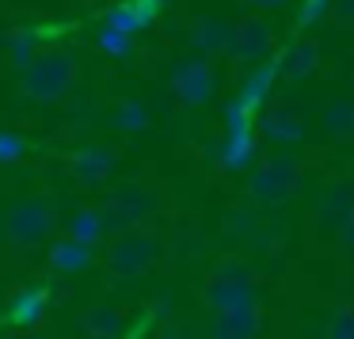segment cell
Masks as SVG:
<instances>
[{
  "mask_svg": "<svg viewBox=\"0 0 354 339\" xmlns=\"http://www.w3.org/2000/svg\"><path fill=\"white\" fill-rule=\"evenodd\" d=\"M324 214H339L346 221V217L354 214V179H346V183H339L335 191L328 194V199H324Z\"/></svg>",
  "mask_w": 354,
  "mask_h": 339,
  "instance_id": "21",
  "label": "cell"
},
{
  "mask_svg": "<svg viewBox=\"0 0 354 339\" xmlns=\"http://www.w3.org/2000/svg\"><path fill=\"white\" fill-rule=\"evenodd\" d=\"M153 259H156V237L149 229H126L111 240V252H107L111 275L138 278L153 267Z\"/></svg>",
  "mask_w": 354,
  "mask_h": 339,
  "instance_id": "3",
  "label": "cell"
},
{
  "mask_svg": "<svg viewBox=\"0 0 354 339\" xmlns=\"http://www.w3.org/2000/svg\"><path fill=\"white\" fill-rule=\"evenodd\" d=\"M88 263H92V244H84V240L69 237V232H65L62 240H54V244H50V267H54L57 275L84 271Z\"/></svg>",
  "mask_w": 354,
  "mask_h": 339,
  "instance_id": "12",
  "label": "cell"
},
{
  "mask_svg": "<svg viewBox=\"0 0 354 339\" xmlns=\"http://www.w3.org/2000/svg\"><path fill=\"white\" fill-rule=\"evenodd\" d=\"M274 46V31L263 16H244L236 27H232V62H259L267 50Z\"/></svg>",
  "mask_w": 354,
  "mask_h": 339,
  "instance_id": "8",
  "label": "cell"
},
{
  "mask_svg": "<svg viewBox=\"0 0 354 339\" xmlns=\"http://www.w3.org/2000/svg\"><path fill=\"white\" fill-rule=\"evenodd\" d=\"M331 4H335V0H305V4H301V27H313L316 19L324 16V8H331Z\"/></svg>",
  "mask_w": 354,
  "mask_h": 339,
  "instance_id": "27",
  "label": "cell"
},
{
  "mask_svg": "<svg viewBox=\"0 0 354 339\" xmlns=\"http://www.w3.org/2000/svg\"><path fill=\"white\" fill-rule=\"evenodd\" d=\"M206 301L217 313H229V309H248L255 305V290H252V275H248L240 263H225L214 278L206 282Z\"/></svg>",
  "mask_w": 354,
  "mask_h": 339,
  "instance_id": "5",
  "label": "cell"
},
{
  "mask_svg": "<svg viewBox=\"0 0 354 339\" xmlns=\"http://www.w3.org/2000/svg\"><path fill=\"white\" fill-rule=\"evenodd\" d=\"M160 339H187V336H183V331H176V328H168V331H164Z\"/></svg>",
  "mask_w": 354,
  "mask_h": 339,
  "instance_id": "31",
  "label": "cell"
},
{
  "mask_svg": "<svg viewBox=\"0 0 354 339\" xmlns=\"http://www.w3.org/2000/svg\"><path fill=\"white\" fill-rule=\"evenodd\" d=\"M259 336V309H229L214 316V339H255Z\"/></svg>",
  "mask_w": 354,
  "mask_h": 339,
  "instance_id": "11",
  "label": "cell"
},
{
  "mask_svg": "<svg viewBox=\"0 0 354 339\" xmlns=\"http://www.w3.org/2000/svg\"><path fill=\"white\" fill-rule=\"evenodd\" d=\"M50 229H54V206H50L46 199H27L8 214V232H12V240L24 244V248L42 244V240L50 237Z\"/></svg>",
  "mask_w": 354,
  "mask_h": 339,
  "instance_id": "7",
  "label": "cell"
},
{
  "mask_svg": "<svg viewBox=\"0 0 354 339\" xmlns=\"http://www.w3.org/2000/svg\"><path fill=\"white\" fill-rule=\"evenodd\" d=\"M115 122L122 126V130H145V126H149V111H145V103L126 100V103H122V111L115 115Z\"/></svg>",
  "mask_w": 354,
  "mask_h": 339,
  "instance_id": "23",
  "label": "cell"
},
{
  "mask_svg": "<svg viewBox=\"0 0 354 339\" xmlns=\"http://www.w3.org/2000/svg\"><path fill=\"white\" fill-rule=\"evenodd\" d=\"M263 134L274 141H301L305 138V118L293 103H270L263 115Z\"/></svg>",
  "mask_w": 354,
  "mask_h": 339,
  "instance_id": "10",
  "label": "cell"
},
{
  "mask_svg": "<svg viewBox=\"0 0 354 339\" xmlns=\"http://www.w3.org/2000/svg\"><path fill=\"white\" fill-rule=\"evenodd\" d=\"M27 153V141L12 130H0V164H12Z\"/></svg>",
  "mask_w": 354,
  "mask_h": 339,
  "instance_id": "25",
  "label": "cell"
},
{
  "mask_svg": "<svg viewBox=\"0 0 354 339\" xmlns=\"http://www.w3.org/2000/svg\"><path fill=\"white\" fill-rule=\"evenodd\" d=\"M328 126H331V134H339V138H351L354 134V103H339V107L328 115Z\"/></svg>",
  "mask_w": 354,
  "mask_h": 339,
  "instance_id": "24",
  "label": "cell"
},
{
  "mask_svg": "<svg viewBox=\"0 0 354 339\" xmlns=\"http://www.w3.org/2000/svg\"><path fill=\"white\" fill-rule=\"evenodd\" d=\"M42 313H46V290H19L8 309V320L31 328V324L42 320Z\"/></svg>",
  "mask_w": 354,
  "mask_h": 339,
  "instance_id": "16",
  "label": "cell"
},
{
  "mask_svg": "<svg viewBox=\"0 0 354 339\" xmlns=\"http://www.w3.org/2000/svg\"><path fill=\"white\" fill-rule=\"evenodd\" d=\"M214 88H217V73L206 57H187V62H179L176 73H171V95H176L183 107L206 103L209 95H214Z\"/></svg>",
  "mask_w": 354,
  "mask_h": 339,
  "instance_id": "6",
  "label": "cell"
},
{
  "mask_svg": "<svg viewBox=\"0 0 354 339\" xmlns=\"http://www.w3.org/2000/svg\"><path fill=\"white\" fill-rule=\"evenodd\" d=\"M153 4H156V8H160V4H164V0H153Z\"/></svg>",
  "mask_w": 354,
  "mask_h": 339,
  "instance_id": "32",
  "label": "cell"
},
{
  "mask_svg": "<svg viewBox=\"0 0 354 339\" xmlns=\"http://www.w3.org/2000/svg\"><path fill=\"white\" fill-rule=\"evenodd\" d=\"M73 73H77L73 57L65 50H50V54H39L24 69L19 88H24V95H31L39 103H57L73 88Z\"/></svg>",
  "mask_w": 354,
  "mask_h": 339,
  "instance_id": "1",
  "label": "cell"
},
{
  "mask_svg": "<svg viewBox=\"0 0 354 339\" xmlns=\"http://www.w3.org/2000/svg\"><path fill=\"white\" fill-rule=\"evenodd\" d=\"M100 50H103V54H111V57H130L133 54L130 35L115 31V27H107V24H103V31H100Z\"/></svg>",
  "mask_w": 354,
  "mask_h": 339,
  "instance_id": "22",
  "label": "cell"
},
{
  "mask_svg": "<svg viewBox=\"0 0 354 339\" xmlns=\"http://www.w3.org/2000/svg\"><path fill=\"white\" fill-rule=\"evenodd\" d=\"M103 232H107V214L95 206H84L69 217V237L84 240V244H100Z\"/></svg>",
  "mask_w": 354,
  "mask_h": 339,
  "instance_id": "15",
  "label": "cell"
},
{
  "mask_svg": "<svg viewBox=\"0 0 354 339\" xmlns=\"http://www.w3.org/2000/svg\"><path fill=\"white\" fill-rule=\"evenodd\" d=\"M328 339H354V313H351V309H343V313L331 316Z\"/></svg>",
  "mask_w": 354,
  "mask_h": 339,
  "instance_id": "26",
  "label": "cell"
},
{
  "mask_svg": "<svg viewBox=\"0 0 354 339\" xmlns=\"http://www.w3.org/2000/svg\"><path fill=\"white\" fill-rule=\"evenodd\" d=\"M274 73H278V65H263L259 73H252V77H248V84H244V92H240L236 100L244 103L248 111H255L263 100H267L270 84H274Z\"/></svg>",
  "mask_w": 354,
  "mask_h": 339,
  "instance_id": "19",
  "label": "cell"
},
{
  "mask_svg": "<svg viewBox=\"0 0 354 339\" xmlns=\"http://www.w3.org/2000/svg\"><path fill=\"white\" fill-rule=\"evenodd\" d=\"M191 46L202 50V54H221V50L232 46V27L221 24V19H198L191 27Z\"/></svg>",
  "mask_w": 354,
  "mask_h": 339,
  "instance_id": "14",
  "label": "cell"
},
{
  "mask_svg": "<svg viewBox=\"0 0 354 339\" xmlns=\"http://www.w3.org/2000/svg\"><path fill=\"white\" fill-rule=\"evenodd\" d=\"M252 156H255V138H252V134H244V138H229V141H225V149H221V168L240 172Z\"/></svg>",
  "mask_w": 354,
  "mask_h": 339,
  "instance_id": "20",
  "label": "cell"
},
{
  "mask_svg": "<svg viewBox=\"0 0 354 339\" xmlns=\"http://www.w3.org/2000/svg\"><path fill=\"white\" fill-rule=\"evenodd\" d=\"M316 65H320V46H316L313 39H297L290 50H286L278 73H286L290 80H305L308 73H316Z\"/></svg>",
  "mask_w": 354,
  "mask_h": 339,
  "instance_id": "13",
  "label": "cell"
},
{
  "mask_svg": "<svg viewBox=\"0 0 354 339\" xmlns=\"http://www.w3.org/2000/svg\"><path fill=\"white\" fill-rule=\"evenodd\" d=\"M149 24H153V19H149L133 0H122V4H115V8L107 12V27H115V31H122V35H133Z\"/></svg>",
  "mask_w": 354,
  "mask_h": 339,
  "instance_id": "18",
  "label": "cell"
},
{
  "mask_svg": "<svg viewBox=\"0 0 354 339\" xmlns=\"http://www.w3.org/2000/svg\"><path fill=\"white\" fill-rule=\"evenodd\" d=\"M301 183H305V172H301L297 161H290V156H270V161H263L259 168H255L248 191H252L255 202L278 206V202L293 199V194L301 191Z\"/></svg>",
  "mask_w": 354,
  "mask_h": 339,
  "instance_id": "2",
  "label": "cell"
},
{
  "mask_svg": "<svg viewBox=\"0 0 354 339\" xmlns=\"http://www.w3.org/2000/svg\"><path fill=\"white\" fill-rule=\"evenodd\" d=\"M156 206L153 191L141 183H118L115 191H111L107 206H103V214H107V229H141V217H149Z\"/></svg>",
  "mask_w": 354,
  "mask_h": 339,
  "instance_id": "4",
  "label": "cell"
},
{
  "mask_svg": "<svg viewBox=\"0 0 354 339\" xmlns=\"http://www.w3.org/2000/svg\"><path fill=\"white\" fill-rule=\"evenodd\" d=\"M343 240H346V244L354 248V214H351V217H346V221H343Z\"/></svg>",
  "mask_w": 354,
  "mask_h": 339,
  "instance_id": "29",
  "label": "cell"
},
{
  "mask_svg": "<svg viewBox=\"0 0 354 339\" xmlns=\"http://www.w3.org/2000/svg\"><path fill=\"white\" fill-rule=\"evenodd\" d=\"M252 8H278V4H286V0H248Z\"/></svg>",
  "mask_w": 354,
  "mask_h": 339,
  "instance_id": "30",
  "label": "cell"
},
{
  "mask_svg": "<svg viewBox=\"0 0 354 339\" xmlns=\"http://www.w3.org/2000/svg\"><path fill=\"white\" fill-rule=\"evenodd\" d=\"M115 164H118V153H115V149L92 145V149H80V153L73 156L69 172L80 179V183H88V187H100V183H107V179H111V172H115Z\"/></svg>",
  "mask_w": 354,
  "mask_h": 339,
  "instance_id": "9",
  "label": "cell"
},
{
  "mask_svg": "<svg viewBox=\"0 0 354 339\" xmlns=\"http://www.w3.org/2000/svg\"><path fill=\"white\" fill-rule=\"evenodd\" d=\"M126 328V320H122V313H118V309H92V313L84 316V331L92 339H115L118 331Z\"/></svg>",
  "mask_w": 354,
  "mask_h": 339,
  "instance_id": "17",
  "label": "cell"
},
{
  "mask_svg": "<svg viewBox=\"0 0 354 339\" xmlns=\"http://www.w3.org/2000/svg\"><path fill=\"white\" fill-rule=\"evenodd\" d=\"M331 12H335L339 24H354V0H335V4H331Z\"/></svg>",
  "mask_w": 354,
  "mask_h": 339,
  "instance_id": "28",
  "label": "cell"
}]
</instances>
